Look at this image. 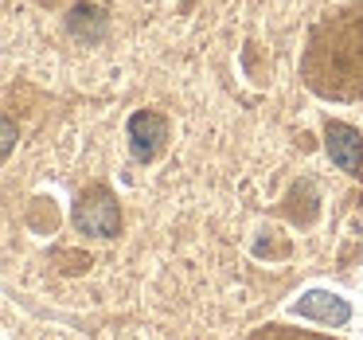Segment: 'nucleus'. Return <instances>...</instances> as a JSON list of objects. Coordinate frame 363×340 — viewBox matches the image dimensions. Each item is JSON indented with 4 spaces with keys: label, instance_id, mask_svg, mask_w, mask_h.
Listing matches in <instances>:
<instances>
[{
    "label": "nucleus",
    "instance_id": "obj_1",
    "mask_svg": "<svg viewBox=\"0 0 363 340\" xmlns=\"http://www.w3.org/2000/svg\"><path fill=\"white\" fill-rule=\"evenodd\" d=\"M301 79L316 98L363 102V0L316 20L301 51Z\"/></svg>",
    "mask_w": 363,
    "mask_h": 340
},
{
    "label": "nucleus",
    "instance_id": "obj_2",
    "mask_svg": "<svg viewBox=\"0 0 363 340\" xmlns=\"http://www.w3.org/2000/svg\"><path fill=\"white\" fill-rule=\"evenodd\" d=\"M121 223V212H118V199L110 196L106 188H90L79 196L74 204V227L82 235H94V238H110Z\"/></svg>",
    "mask_w": 363,
    "mask_h": 340
},
{
    "label": "nucleus",
    "instance_id": "obj_3",
    "mask_svg": "<svg viewBox=\"0 0 363 340\" xmlns=\"http://www.w3.org/2000/svg\"><path fill=\"white\" fill-rule=\"evenodd\" d=\"M324 149H328L332 165L344 168L347 176H363V133L344 121H328L324 126Z\"/></svg>",
    "mask_w": 363,
    "mask_h": 340
},
{
    "label": "nucleus",
    "instance_id": "obj_4",
    "mask_svg": "<svg viewBox=\"0 0 363 340\" xmlns=\"http://www.w3.org/2000/svg\"><path fill=\"white\" fill-rule=\"evenodd\" d=\"M293 313L305 317V321H316V324H328V329H340V324L352 321V305H347L340 293H328V290H308L293 301Z\"/></svg>",
    "mask_w": 363,
    "mask_h": 340
},
{
    "label": "nucleus",
    "instance_id": "obj_5",
    "mask_svg": "<svg viewBox=\"0 0 363 340\" xmlns=\"http://www.w3.org/2000/svg\"><path fill=\"white\" fill-rule=\"evenodd\" d=\"M164 141H168V121L157 110H137L129 118V149H133L137 160H152Z\"/></svg>",
    "mask_w": 363,
    "mask_h": 340
},
{
    "label": "nucleus",
    "instance_id": "obj_6",
    "mask_svg": "<svg viewBox=\"0 0 363 340\" xmlns=\"http://www.w3.org/2000/svg\"><path fill=\"white\" fill-rule=\"evenodd\" d=\"M71 32L82 35V40H102L106 35V12L90 9V4H74L71 9Z\"/></svg>",
    "mask_w": 363,
    "mask_h": 340
},
{
    "label": "nucleus",
    "instance_id": "obj_7",
    "mask_svg": "<svg viewBox=\"0 0 363 340\" xmlns=\"http://www.w3.org/2000/svg\"><path fill=\"white\" fill-rule=\"evenodd\" d=\"M254 340H324V336H308V332H277V329H269V332H262V336H254Z\"/></svg>",
    "mask_w": 363,
    "mask_h": 340
},
{
    "label": "nucleus",
    "instance_id": "obj_8",
    "mask_svg": "<svg viewBox=\"0 0 363 340\" xmlns=\"http://www.w3.org/2000/svg\"><path fill=\"white\" fill-rule=\"evenodd\" d=\"M12 145H16V126H12V121H4V157L12 153Z\"/></svg>",
    "mask_w": 363,
    "mask_h": 340
}]
</instances>
